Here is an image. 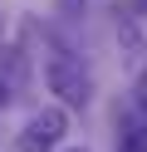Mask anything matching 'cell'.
Segmentation results:
<instances>
[{
	"mask_svg": "<svg viewBox=\"0 0 147 152\" xmlns=\"http://www.w3.org/2000/svg\"><path fill=\"white\" fill-rule=\"evenodd\" d=\"M64 132H69L64 108H39L34 118L25 123V132H20V142H15V147H20V152H54Z\"/></svg>",
	"mask_w": 147,
	"mask_h": 152,
	"instance_id": "cell-2",
	"label": "cell"
},
{
	"mask_svg": "<svg viewBox=\"0 0 147 152\" xmlns=\"http://www.w3.org/2000/svg\"><path fill=\"white\" fill-rule=\"evenodd\" d=\"M137 108H142V113H147V69H142V74H137Z\"/></svg>",
	"mask_w": 147,
	"mask_h": 152,
	"instance_id": "cell-4",
	"label": "cell"
},
{
	"mask_svg": "<svg viewBox=\"0 0 147 152\" xmlns=\"http://www.w3.org/2000/svg\"><path fill=\"white\" fill-rule=\"evenodd\" d=\"M44 79H49V88H54L69 108H83V103L93 98V83H88L83 64L69 49H59V44H49V54H44Z\"/></svg>",
	"mask_w": 147,
	"mask_h": 152,
	"instance_id": "cell-1",
	"label": "cell"
},
{
	"mask_svg": "<svg viewBox=\"0 0 147 152\" xmlns=\"http://www.w3.org/2000/svg\"><path fill=\"white\" fill-rule=\"evenodd\" d=\"M74 152H83V147H74Z\"/></svg>",
	"mask_w": 147,
	"mask_h": 152,
	"instance_id": "cell-6",
	"label": "cell"
},
{
	"mask_svg": "<svg viewBox=\"0 0 147 152\" xmlns=\"http://www.w3.org/2000/svg\"><path fill=\"white\" fill-rule=\"evenodd\" d=\"M5 103H10V83L0 79V108H5Z\"/></svg>",
	"mask_w": 147,
	"mask_h": 152,
	"instance_id": "cell-5",
	"label": "cell"
},
{
	"mask_svg": "<svg viewBox=\"0 0 147 152\" xmlns=\"http://www.w3.org/2000/svg\"><path fill=\"white\" fill-rule=\"evenodd\" d=\"M118 152H147V123H123Z\"/></svg>",
	"mask_w": 147,
	"mask_h": 152,
	"instance_id": "cell-3",
	"label": "cell"
}]
</instances>
